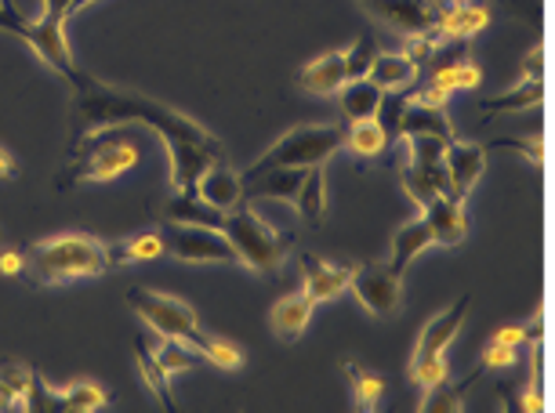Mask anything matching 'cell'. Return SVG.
<instances>
[{"mask_svg":"<svg viewBox=\"0 0 555 413\" xmlns=\"http://www.w3.org/2000/svg\"><path fill=\"white\" fill-rule=\"evenodd\" d=\"M73 88V142L99 131H109V127L120 124H139L150 127L164 138L167 150V178H171L175 193H193L196 178H201L211 164L225 160V145L218 138L190 120L185 113L171 109V105L150 99V94L139 91H124L113 88V83L91 77V73L77 69L66 80ZM69 142V145H73Z\"/></svg>","mask_w":555,"mask_h":413,"instance_id":"1","label":"cell"},{"mask_svg":"<svg viewBox=\"0 0 555 413\" xmlns=\"http://www.w3.org/2000/svg\"><path fill=\"white\" fill-rule=\"evenodd\" d=\"M29 264H34L37 283H69V280H91V275L109 272V243L83 232H59V236L40 240L29 250Z\"/></svg>","mask_w":555,"mask_h":413,"instance_id":"2","label":"cell"},{"mask_svg":"<svg viewBox=\"0 0 555 413\" xmlns=\"http://www.w3.org/2000/svg\"><path fill=\"white\" fill-rule=\"evenodd\" d=\"M240 178H244V204L247 199H280L309 221H320L327 215V175H323V167H269V171Z\"/></svg>","mask_w":555,"mask_h":413,"instance_id":"3","label":"cell"},{"mask_svg":"<svg viewBox=\"0 0 555 413\" xmlns=\"http://www.w3.org/2000/svg\"><path fill=\"white\" fill-rule=\"evenodd\" d=\"M222 232H225V240L233 243L236 264H247V269L258 275H272L284 269L287 250H291V243H295L291 232L272 229L269 221L261 218L258 210H250L247 204L229 210L222 218Z\"/></svg>","mask_w":555,"mask_h":413,"instance_id":"4","label":"cell"},{"mask_svg":"<svg viewBox=\"0 0 555 413\" xmlns=\"http://www.w3.org/2000/svg\"><path fill=\"white\" fill-rule=\"evenodd\" d=\"M473 309V294H461V298L443 309L439 315L425 323V331L417 334L414 341V356H411V385L414 388H436L439 380L450 377V366H447V348L454 345V337L461 334L465 326V315Z\"/></svg>","mask_w":555,"mask_h":413,"instance_id":"5","label":"cell"},{"mask_svg":"<svg viewBox=\"0 0 555 413\" xmlns=\"http://www.w3.org/2000/svg\"><path fill=\"white\" fill-rule=\"evenodd\" d=\"M345 150V127L338 124H301L280 134L244 175L269 171V167H323L334 153Z\"/></svg>","mask_w":555,"mask_h":413,"instance_id":"6","label":"cell"},{"mask_svg":"<svg viewBox=\"0 0 555 413\" xmlns=\"http://www.w3.org/2000/svg\"><path fill=\"white\" fill-rule=\"evenodd\" d=\"M134 164H139V150H134L131 142L88 134L69 145V156L59 175V189L88 185V182H113V178L128 175Z\"/></svg>","mask_w":555,"mask_h":413,"instance_id":"7","label":"cell"},{"mask_svg":"<svg viewBox=\"0 0 555 413\" xmlns=\"http://www.w3.org/2000/svg\"><path fill=\"white\" fill-rule=\"evenodd\" d=\"M128 309L160 337H178V341H185L193 348L204 341L201 315H196L185 301L171 298V294H156L150 287H131Z\"/></svg>","mask_w":555,"mask_h":413,"instance_id":"8","label":"cell"},{"mask_svg":"<svg viewBox=\"0 0 555 413\" xmlns=\"http://www.w3.org/2000/svg\"><path fill=\"white\" fill-rule=\"evenodd\" d=\"M396 142H403V150H406V160L400 164V185L406 189V196H411L417 207H425L428 199L443 196L447 193V171H443L447 142L425 138V134L396 138Z\"/></svg>","mask_w":555,"mask_h":413,"instance_id":"9","label":"cell"},{"mask_svg":"<svg viewBox=\"0 0 555 413\" xmlns=\"http://www.w3.org/2000/svg\"><path fill=\"white\" fill-rule=\"evenodd\" d=\"M349 291L366 315L389 320V315L400 312V305H403V275H396L389 264H363V269L352 264Z\"/></svg>","mask_w":555,"mask_h":413,"instance_id":"10","label":"cell"},{"mask_svg":"<svg viewBox=\"0 0 555 413\" xmlns=\"http://www.w3.org/2000/svg\"><path fill=\"white\" fill-rule=\"evenodd\" d=\"M109 402V391L95 380H73L66 388H51L48 380L34 377L26 396V413H95Z\"/></svg>","mask_w":555,"mask_h":413,"instance_id":"11","label":"cell"},{"mask_svg":"<svg viewBox=\"0 0 555 413\" xmlns=\"http://www.w3.org/2000/svg\"><path fill=\"white\" fill-rule=\"evenodd\" d=\"M164 243H167V254L185 264H236V250H233V243L225 240L222 229L171 225Z\"/></svg>","mask_w":555,"mask_h":413,"instance_id":"12","label":"cell"},{"mask_svg":"<svg viewBox=\"0 0 555 413\" xmlns=\"http://www.w3.org/2000/svg\"><path fill=\"white\" fill-rule=\"evenodd\" d=\"M544 99V55L541 48H530L527 62H522V73L519 80L512 83L508 91L501 94H490V99L479 102V109L490 116H501V113H522V109H538Z\"/></svg>","mask_w":555,"mask_h":413,"instance_id":"13","label":"cell"},{"mask_svg":"<svg viewBox=\"0 0 555 413\" xmlns=\"http://www.w3.org/2000/svg\"><path fill=\"white\" fill-rule=\"evenodd\" d=\"M360 4L385 26L400 29L403 37H417L436 29L443 0H360Z\"/></svg>","mask_w":555,"mask_h":413,"instance_id":"14","label":"cell"},{"mask_svg":"<svg viewBox=\"0 0 555 413\" xmlns=\"http://www.w3.org/2000/svg\"><path fill=\"white\" fill-rule=\"evenodd\" d=\"M443 171H447V196H454L465 204L468 193H473L476 182L487 171V150L479 142L450 138L447 150H443Z\"/></svg>","mask_w":555,"mask_h":413,"instance_id":"15","label":"cell"},{"mask_svg":"<svg viewBox=\"0 0 555 413\" xmlns=\"http://www.w3.org/2000/svg\"><path fill=\"white\" fill-rule=\"evenodd\" d=\"M490 18H494V12H490L487 0H443L436 34L443 44H465L476 34H483Z\"/></svg>","mask_w":555,"mask_h":413,"instance_id":"16","label":"cell"},{"mask_svg":"<svg viewBox=\"0 0 555 413\" xmlns=\"http://www.w3.org/2000/svg\"><path fill=\"white\" fill-rule=\"evenodd\" d=\"M23 44L34 51V55L44 62L51 73H59L62 80H69L73 73L80 66L73 62V51H69V40H66V23H51V18H37L29 23V34Z\"/></svg>","mask_w":555,"mask_h":413,"instance_id":"17","label":"cell"},{"mask_svg":"<svg viewBox=\"0 0 555 413\" xmlns=\"http://www.w3.org/2000/svg\"><path fill=\"white\" fill-rule=\"evenodd\" d=\"M301 291L309 294L312 301H338L345 291H349L352 280V264H331L317 258V254H301Z\"/></svg>","mask_w":555,"mask_h":413,"instance_id":"18","label":"cell"},{"mask_svg":"<svg viewBox=\"0 0 555 413\" xmlns=\"http://www.w3.org/2000/svg\"><path fill=\"white\" fill-rule=\"evenodd\" d=\"M422 218H425L428 232H433V243H439V247H457V243L468 236L465 204L454 196H447V193L428 199V204L422 207Z\"/></svg>","mask_w":555,"mask_h":413,"instance_id":"19","label":"cell"},{"mask_svg":"<svg viewBox=\"0 0 555 413\" xmlns=\"http://www.w3.org/2000/svg\"><path fill=\"white\" fill-rule=\"evenodd\" d=\"M193 193L204 196L207 204L218 207L222 215H229L233 207L244 204V178H240V171L229 167V160H222V164H211L201 178H196Z\"/></svg>","mask_w":555,"mask_h":413,"instance_id":"20","label":"cell"},{"mask_svg":"<svg viewBox=\"0 0 555 413\" xmlns=\"http://www.w3.org/2000/svg\"><path fill=\"white\" fill-rule=\"evenodd\" d=\"M417 73H422V66L406 51H378L371 69H366V80L378 83L382 91H406L414 88Z\"/></svg>","mask_w":555,"mask_h":413,"instance_id":"21","label":"cell"},{"mask_svg":"<svg viewBox=\"0 0 555 413\" xmlns=\"http://www.w3.org/2000/svg\"><path fill=\"white\" fill-rule=\"evenodd\" d=\"M317 309V301L309 298L306 291H295V294H284L269 312V326L280 341H298L301 331L309 326V315Z\"/></svg>","mask_w":555,"mask_h":413,"instance_id":"22","label":"cell"},{"mask_svg":"<svg viewBox=\"0 0 555 413\" xmlns=\"http://www.w3.org/2000/svg\"><path fill=\"white\" fill-rule=\"evenodd\" d=\"M345 80H349V73H345V51L317 55L312 62H306V69H301V77H298L301 91L320 94V99H331Z\"/></svg>","mask_w":555,"mask_h":413,"instance_id":"23","label":"cell"},{"mask_svg":"<svg viewBox=\"0 0 555 413\" xmlns=\"http://www.w3.org/2000/svg\"><path fill=\"white\" fill-rule=\"evenodd\" d=\"M334 94H338V113H341L345 124L374 120V113H378V102H382V88H378V83H371L366 77L345 80Z\"/></svg>","mask_w":555,"mask_h":413,"instance_id":"24","label":"cell"},{"mask_svg":"<svg viewBox=\"0 0 555 413\" xmlns=\"http://www.w3.org/2000/svg\"><path fill=\"white\" fill-rule=\"evenodd\" d=\"M222 210L207 204L196 193H175L164 207L167 225H201V229H222Z\"/></svg>","mask_w":555,"mask_h":413,"instance_id":"25","label":"cell"},{"mask_svg":"<svg viewBox=\"0 0 555 413\" xmlns=\"http://www.w3.org/2000/svg\"><path fill=\"white\" fill-rule=\"evenodd\" d=\"M341 374H345V380H349V388H352V406L356 410H360V413H374V410L382 406L385 391H389V380H385L382 374H374V370L360 366L356 359H345Z\"/></svg>","mask_w":555,"mask_h":413,"instance_id":"26","label":"cell"},{"mask_svg":"<svg viewBox=\"0 0 555 413\" xmlns=\"http://www.w3.org/2000/svg\"><path fill=\"white\" fill-rule=\"evenodd\" d=\"M425 247H433V232H428L425 218H414V221H406L403 229H396L389 261H385V264H389V269H392L396 275H406V269H411V261H414Z\"/></svg>","mask_w":555,"mask_h":413,"instance_id":"27","label":"cell"},{"mask_svg":"<svg viewBox=\"0 0 555 413\" xmlns=\"http://www.w3.org/2000/svg\"><path fill=\"white\" fill-rule=\"evenodd\" d=\"M134 366H139V374L145 380V388H150V396L160 402L164 410H178L175 402V391H171V374L160 366V359H156L153 345H145L142 337L134 341Z\"/></svg>","mask_w":555,"mask_h":413,"instance_id":"28","label":"cell"},{"mask_svg":"<svg viewBox=\"0 0 555 413\" xmlns=\"http://www.w3.org/2000/svg\"><path fill=\"white\" fill-rule=\"evenodd\" d=\"M167 254V243L160 232H134V236L109 243V269H120V264H145L156 261Z\"/></svg>","mask_w":555,"mask_h":413,"instance_id":"29","label":"cell"},{"mask_svg":"<svg viewBox=\"0 0 555 413\" xmlns=\"http://www.w3.org/2000/svg\"><path fill=\"white\" fill-rule=\"evenodd\" d=\"M34 370L18 359H8L0 363V413H12V410H26V396L34 388Z\"/></svg>","mask_w":555,"mask_h":413,"instance_id":"30","label":"cell"},{"mask_svg":"<svg viewBox=\"0 0 555 413\" xmlns=\"http://www.w3.org/2000/svg\"><path fill=\"white\" fill-rule=\"evenodd\" d=\"M414 134H425V138H439V142H450L454 131H450V120H447V109H425V105H406L403 109V120H400V134L396 138H414Z\"/></svg>","mask_w":555,"mask_h":413,"instance_id":"31","label":"cell"},{"mask_svg":"<svg viewBox=\"0 0 555 413\" xmlns=\"http://www.w3.org/2000/svg\"><path fill=\"white\" fill-rule=\"evenodd\" d=\"M479 377H483V370L476 366L473 374H468L465 380H457V385H454L450 377H447V380H439L436 388H428V391H425V402H422L417 410H422V413H457V410H465L468 388H473Z\"/></svg>","mask_w":555,"mask_h":413,"instance_id":"32","label":"cell"},{"mask_svg":"<svg viewBox=\"0 0 555 413\" xmlns=\"http://www.w3.org/2000/svg\"><path fill=\"white\" fill-rule=\"evenodd\" d=\"M345 150L360 160H378V156L389 150V134L382 131L378 120H360V124H349L345 131Z\"/></svg>","mask_w":555,"mask_h":413,"instance_id":"33","label":"cell"},{"mask_svg":"<svg viewBox=\"0 0 555 413\" xmlns=\"http://www.w3.org/2000/svg\"><path fill=\"white\" fill-rule=\"evenodd\" d=\"M156 359H160V366L167 370L171 377L178 374H190V370L201 363V352H196L193 345L178 341V337H160V345H153Z\"/></svg>","mask_w":555,"mask_h":413,"instance_id":"34","label":"cell"},{"mask_svg":"<svg viewBox=\"0 0 555 413\" xmlns=\"http://www.w3.org/2000/svg\"><path fill=\"white\" fill-rule=\"evenodd\" d=\"M406 105H411V88L406 91H382V102H378L374 120L382 124V131L389 134V142H396V134H400V120H403Z\"/></svg>","mask_w":555,"mask_h":413,"instance_id":"35","label":"cell"},{"mask_svg":"<svg viewBox=\"0 0 555 413\" xmlns=\"http://www.w3.org/2000/svg\"><path fill=\"white\" fill-rule=\"evenodd\" d=\"M196 352H201L207 363L218 366V370H240V366H244V352H240V345L225 341V337H215V334H204V341L196 345Z\"/></svg>","mask_w":555,"mask_h":413,"instance_id":"36","label":"cell"},{"mask_svg":"<svg viewBox=\"0 0 555 413\" xmlns=\"http://www.w3.org/2000/svg\"><path fill=\"white\" fill-rule=\"evenodd\" d=\"M433 80L443 83V88H450V91H473V88H479L483 73H479L476 62L457 59V62H450V66H439Z\"/></svg>","mask_w":555,"mask_h":413,"instance_id":"37","label":"cell"},{"mask_svg":"<svg viewBox=\"0 0 555 413\" xmlns=\"http://www.w3.org/2000/svg\"><path fill=\"white\" fill-rule=\"evenodd\" d=\"M516 359H519V348L516 345L490 337L487 348H483V356H479V370H483V374H505V370L516 366Z\"/></svg>","mask_w":555,"mask_h":413,"instance_id":"38","label":"cell"},{"mask_svg":"<svg viewBox=\"0 0 555 413\" xmlns=\"http://www.w3.org/2000/svg\"><path fill=\"white\" fill-rule=\"evenodd\" d=\"M374 55H378V44H374V37H356L349 48H345V73H349V80L356 77H366V69H371Z\"/></svg>","mask_w":555,"mask_h":413,"instance_id":"39","label":"cell"},{"mask_svg":"<svg viewBox=\"0 0 555 413\" xmlns=\"http://www.w3.org/2000/svg\"><path fill=\"white\" fill-rule=\"evenodd\" d=\"M498 150H516L522 160H527L530 167H544V142L541 138H501V142H494Z\"/></svg>","mask_w":555,"mask_h":413,"instance_id":"40","label":"cell"},{"mask_svg":"<svg viewBox=\"0 0 555 413\" xmlns=\"http://www.w3.org/2000/svg\"><path fill=\"white\" fill-rule=\"evenodd\" d=\"M450 99H454V91L443 88V83H436V80L425 83V88L411 91V102L414 105H425V109H447Z\"/></svg>","mask_w":555,"mask_h":413,"instance_id":"41","label":"cell"},{"mask_svg":"<svg viewBox=\"0 0 555 413\" xmlns=\"http://www.w3.org/2000/svg\"><path fill=\"white\" fill-rule=\"evenodd\" d=\"M0 34H12L18 40H26L29 34V18H23L12 4H0Z\"/></svg>","mask_w":555,"mask_h":413,"instance_id":"42","label":"cell"},{"mask_svg":"<svg viewBox=\"0 0 555 413\" xmlns=\"http://www.w3.org/2000/svg\"><path fill=\"white\" fill-rule=\"evenodd\" d=\"M40 18H51V23H69V15H77V0H40Z\"/></svg>","mask_w":555,"mask_h":413,"instance_id":"43","label":"cell"},{"mask_svg":"<svg viewBox=\"0 0 555 413\" xmlns=\"http://www.w3.org/2000/svg\"><path fill=\"white\" fill-rule=\"evenodd\" d=\"M26 264L29 258L23 250H0V275H4V280H18V275L26 272Z\"/></svg>","mask_w":555,"mask_h":413,"instance_id":"44","label":"cell"},{"mask_svg":"<svg viewBox=\"0 0 555 413\" xmlns=\"http://www.w3.org/2000/svg\"><path fill=\"white\" fill-rule=\"evenodd\" d=\"M18 175V164H15V156L8 145H0V182H8V178H15Z\"/></svg>","mask_w":555,"mask_h":413,"instance_id":"45","label":"cell"},{"mask_svg":"<svg viewBox=\"0 0 555 413\" xmlns=\"http://www.w3.org/2000/svg\"><path fill=\"white\" fill-rule=\"evenodd\" d=\"M490 4V0H487ZM501 4H505V0H501ZM512 8H516V12H522V15H538V0H508Z\"/></svg>","mask_w":555,"mask_h":413,"instance_id":"46","label":"cell"},{"mask_svg":"<svg viewBox=\"0 0 555 413\" xmlns=\"http://www.w3.org/2000/svg\"><path fill=\"white\" fill-rule=\"evenodd\" d=\"M91 4V0H77V12H80V8H88Z\"/></svg>","mask_w":555,"mask_h":413,"instance_id":"47","label":"cell"},{"mask_svg":"<svg viewBox=\"0 0 555 413\" xmlns=\"http://www.w3.org/2000/svg\"><path fill=\"white\" fill-rule=\"evenodd\" d=\"M0 243H4V229H0Z\"/></svg>","mask_w":555,"mask_h":413,"instance_id":"48","label":"cell"},{"mask_svg":"<svg viewBox=\"0 0 555 413\" xmlns=\"http://www.w3.org/2000/svg\"><path fill=\"white\" fill-rule=\"evenodd\" d=\"M0 4H8V0H0Z\"/></svg>","mask_w":555,"mask_h":413,"instance_id":"49","label":"cell"}]
</instances>
